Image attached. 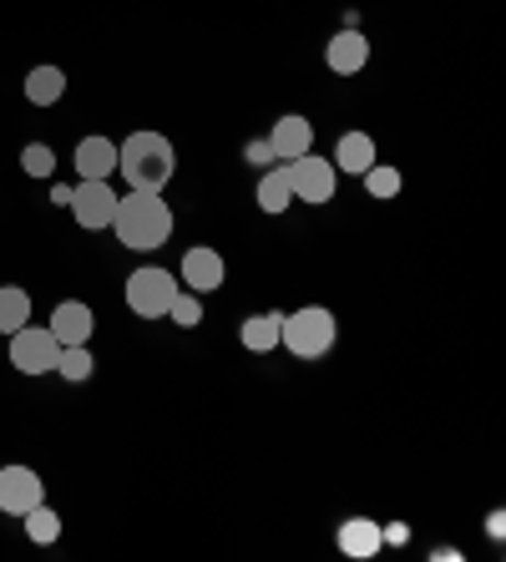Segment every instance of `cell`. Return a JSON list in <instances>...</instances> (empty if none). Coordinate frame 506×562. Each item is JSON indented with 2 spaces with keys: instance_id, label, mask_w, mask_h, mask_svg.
Here are the masks:
<instances>
[{
  "instance_id": "obj_1",
  "label": "cell",
  "mask_w": 506,
  "mask_h": 562,
  "mask_svg": "<svg viewBox=\"0 0 506 562\" xmlns=\"http://www.w3.org/2000/svg\"><path fill=\"white\" fill-rule=\"evenodd\" d=\"M172 209L162 203V193H143L132 188L127 198H117V213H112V234H117L122 249L132 254H153L172 238Z\"/></svg>"
},
{
  "instance_id": "obj_2",
  "label": "cell",
  "mask_w": 506,
  "mask_h": 562,
  "mask_svg": "<svg viewBox=\"0 0 506 562\" xmlns=\"http://www.w3.org/2000/svg\"><path fill=\"white\" fill-rule=\"evenodd\" d=\"M172 168H178V157L162 132H132L117 143V172L143 193H162L172 183Z\"/></svg>"
},
{
  "instance_id": "obj_3",
  "label": "cell",
  "mask_w": 506,
  "mask_h": 562,
  "mask_svg": "<svg viewBox=\"0 0 506 562\" xmlns=\"http://www.w3.org/2000/svg\"><path fill=\"white\" fill-rule=\"evenodd\" d=\"M335 314L325 304H304V310L284 314V329H279V345H284L294 360H319V355L335 350Z\"/></svg>"
},
{
  "instance_id": "obj_4",
  "label": "cell",
  "mask_w": 506,
  "mask_h": 562,
  "mask_svg": "<svg viewBox=\"0 0 506 562\" xmlns=\"http://www.w3.org/2000/svg\"><path fill=\"white\" fill-rule=\"evenodd\" d=\"M178 289V274H168V269H137L127 279V310L137 319H168V304Z\"/></svg>"
},
{
  "instance_id": "obj_5",
  "label": "cell",
  "mask_w": 506,
  "mask_h": 562,
  "mask_svg": "<svg viewBox=\"0 0 506 562\" xmlns=\"http://www.w3.org/2000/svg\"><path fill=\"white\" fill-rule=\"evenodd\" d=\"M5 340H11V366L21 370V375H52L56 370L61 345H56V335L46 325H21L15 335H5Z\"/></svg>"
},
{
  "instance_id": "obj_6",
  "label": "cell",
  "mask_w": 506,
  "mask_h": 562,
  "mask_svg": "<svg viewBox=\"0 0 506 562\" xmlns=\"http://www.w3.org/2000/svg\"><path fill=\"white\" fill-rule=\"evenodd\" d=\"M289 168V188H294V203H329L335 198V188H339V172H335V162L329 157H314V153H304V157H294V162H284Z\"/></svg>"
},
{
  "instance_id": "obj_7",
  "label": "cell",
  "mask_w": 506,
  "mask_h": 562,
  "mask_svg": "<svg viewBox=\"0 0 506 562\" xmlns=\"http://www.w3.org/2000/svg\"><path fill=\"white\" fill-rule=\"evenodd\" d=\"M71 218L87 228V234H97V228H112V213H117V193H112V183L106 178H81V188H71Z\"/></svg>"
},
{
  "instance_id": "obj_8",
  "label": "cell",
  "mask_w": 506,
  "mask_h": 562,
  "mask_svg": "<svg viewBox=\"0 0 506 562\" xmlns=\"http://www.w3.org/2000/svg\"><path fill=\"white\" fill-rule=\"evenodd\" d=\"M46 502V486L31 467H0V512L5 517H26L31 507Z\"/></svg>"
},
{
  "instance_id": "obj_9",
  "label": "cell",
  "mask_w": 506,
  "mask_h": 562,
  "mask_svg": "<svg viewBox=\"0 0 506 562\" xmlns=\"http://www.w3.org/2000/svg\"><path fill=\"white\" fill-rule=\"evenodd\" d=\"M178 284L193 289V294H213L223 284V254L209 249V244H193L182 254V269H178Z\"/></svg>"
},
{
  "instance_id": "obj_10",
  "label": "cell",
  "mask_w": 506,
  "mask_h": 562,
  "mask_svg": "<svg viewBox=\"0 0 506 562\" xmlns=\"http://www.w3.org/2000/svg\"><path fill=\"white\" fill-rule=\"evenodd\" d=\"M269 147L279 162H294V157L314 153V122L310 117H299V112H289V117H279L269 127Z\"/></svg>"
},
{
  "instance_id": "obj_11",
  "label": "cell",
  "mask_w": 506,
  "mask_h": 562,
  "mask_svg": "<svg viewBox=\"0 0 506 562\" xmlns=\"http://www.w3.org/2000/svg\"><path fill=\"white\" fill-rule=\"evenodd\" d=\"M56 335V345H87L91 329H97V314H91V304L81 300H61L52 310V325H46Z\"/></svg>"
},
{
  "instance_id": "obj_12",
  "label": "cell",
  "mask_w": 506,
  "mask_h": 562,
  "mask_svg": "<svg viewBox=\"0 0 506 562\" xmlns=\"http://www.w3.org/2000/svg\"><path fill=\"white\" fill-rule=\"evenodd\" d=\"M71 168H77L81 178H106V183H112V172H117V143L91 132V137L77 143V162H71Z\"/></svg>"
},
{
  "instance_id": "obj_13",
  "label": "cell",
  "mask_w": 506,
  "mask_h": 562,
  "mask_svg": "<svg viewBox=\"0 0 506 562\" xmlns=\"http://www.w3.org/2000/svg\"><path fill=\"white\" fill-rule=\"evenodd\" d=\"M325 61H329V71H335V77H355V71H364V66H370V41H364L360 31H339V36L329 41Z\"/></svg>"
},
{
  "instance_id": "obj_14",
  "label": "cell",
  "mask_w": 506,
  "mask_h": 562,
  "mask_svg": "<svg viewBox=\"0 0 506 562\" xmlns=\"http://www.w3.org/2000/svg\"><path fill=\"white\" fill-rule=\"evenodd\" d=\"M335 172H364V168H375L380 157H375V137L370 132H345L335 143Z\"/></svg>"
},
{
  "instance_id": "obj_15",
  "label": "cell",
  "mask_w": 506,
  "mask_h": 562,
  "mask_svg": "<svg viewBox=\"0 0 506 562\" xmlns=\"http://www.w3.org/2000/svg\"><path fill=\"white\" fill-rule=\"evenodd\" d=\"M380 548H385V537H380V522H370V517H350L339 527V552L345 558H375Z\"/></svg>"
},
{
  "instance_id": "obj_16",
  "label": "cell",
  "mask_w": 506,
  "mask_h": 562,
  "mask_svg": "<svg viewBox=\"0 0 506 562\" xmlns=\"http://www.w3.org/2000/svg\"><path fill=\"white\" fill-rule=\"evenodd\" d=\"M279 329H284V314L273 310V314H248L244 329H238V340H244L248 355H269L279 350Z\"/></svg>"
},
{
  "instance_id": "obj_17",
  "label": "cell",
  "mask_w": 506,
  "mask_h": 562,
  "mask_svg": "<svg viewBox=\"0 0 506 562\" xmlns=\"http://www.w3.org/2000/svg\"><path fill=\"white\" fill-rule=\"evenodd\" d=\"M66 97V71L61 66H31L26 71V102L31 106H56Z\"/></svg>"
},
{
  "instance_id": "obj_18",
  "label": "cell",
  "mask_w": 506,
  "mask_h": 562,
  "mask_svg": "<svg viewBox=\"0 0 506 562\" xmlns=\"http://www.w3.org/2000/svg\"><path fill=\"white\" fill-rule=\"evenodd\" d=\"M31 325V294L21 284H0V335Z\"/></svg>"
},
{
  "instance_id": "obj_19",
  "label": "cell",
  "mask_w": 506,
  "mask_h": 562,
  "mask_svg": "<svg viewBox=\"0 0 506 562\" xmlns=\"http://www.w3.org/2000/svg\"><path fill=\"white\" fill-rule=\"evenodd\" d=\"M294 203V188H289V168H269L259 178V209L263 213H284Z\"/></svg>"
},
{
  "instance_id": "obj_20",
  "label": "cell",
  "mask_w": 506,
  "mask_h": 562,
  "mask_svg": "<svg viewBox=\"0 0 506 562\" xmlns=\"http://www.w3.org/2000/svg\"><path fill=\"white\" fill-rule=\"evenodd\" d=\"M21 522H26V537H31V542H41V548H52L56 537H61V517H56L46 502H41V507H31Z\"/></svg>"
},
{
  "instance_id": "obj_21",
  "label": "cell",
  "mask_w": 506,
  "mask_h": 562,
  "mask_svg": "<svg viewBox=\"0 0 506 562\" xmlns=\"http://www.w3.org/2000/svg\"><path fill=\"white\" fill-rule=\"evenodd\" d=\"M360 178H364V193H370V198H380V203H385V198H395V193H401V188H405L401 168H390V162H375V168H364Z\"/></svg>"
},
{
  "instance_id": "obj_22",
  "label": "cell",
  "mask_w": 506,
  "mask_h": 562,
  "mask_svg": "<svg viewBox=\"0 0 506 562\" xmlns=\"http://www.w3.org/2000/svg\"><path fill=\"white\" fill-rule=\"evenodd\" d=\"M91 370H97V360H91L87 345H61V355H56V375L61 380H91Z\"/></svg>"
},
{
  "instance_id": "obj_23",
  "label": "cell",
  "mask_w": 506,
  "mask_h": 562,
  "mask_svg": "<svg viewBox=\"0 0 506 562\" xmlns=\"http://www.w3.org/2000/svg\"><path fill=\"white\" fill-rule=\"evenodd\" d=\"M168 319L178 329H198V325H203V294H193V289H178V294H172V304H168Z\"/></svg>"
},
{
  "instance_id": "obj_24",
  "label": "cell",
  "mask_w": 506,
  "mask_h": 562,
  "mask_svg": "<svg viewBox=\"0 0 506 562\" xmlns=\"http://www.w3.org/2000/svg\"><path fill=\"white\" fill-rule=\"evenodd\" d=\"M21 168H26V178H52V172H56V153L46 143H26V147H21Z\"/></svg>"
},
{
  "instance_id": "obj_25",
  "label": "cell",
  "mask_w": 506,
  "mask_h": 562,
  "mask_svg": "<svg viewBox=\"0 0 506 562\" xmlns=\"http://www.w3.org/2000/svg\"><path fill=\"white\" fill-rule=\"evenodd\" d=\"M248 162H273L269 137H259V143H248Z\"/></svg>"
},
{
  "instance_id": "obj_26",
  "label": "cell",
  "mask_w": 506,
  "mask_h": 562,
  "mask_svg": "<svg viewBox=\"0 0 506 562\" xmlns=\"http://www.w3.org/2000/svg\"><path fill=\"white\" fill-rule=\"evenodd\" d=\"M380 537H385V542H395V548H401L405 537H411V527H405V522H390V527H380Z\"/></svg>"
},
{
  "instance_id": "obj_27",
  "label": "cell",
  "mask_w": 506,
  "mask_h": 562,
  "mask_svg": "<svg viewBox=\"0 0 506 562\" xmlns=\"http://www.w3.org/2000/svg\"><path fill=\"white\" fill-rule=\"evenodd\" d=\"M486 532H492L496 542H502V537H506V517H502V512H492V517H486Z\"/></svg>"
}]
</instances>
